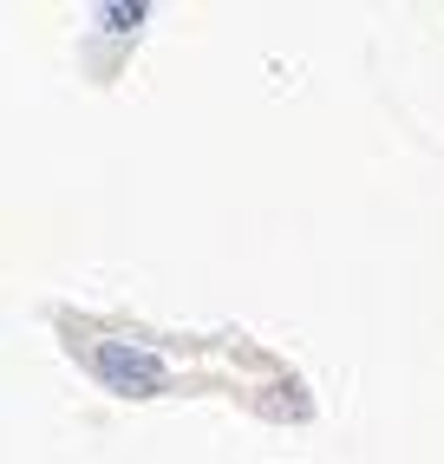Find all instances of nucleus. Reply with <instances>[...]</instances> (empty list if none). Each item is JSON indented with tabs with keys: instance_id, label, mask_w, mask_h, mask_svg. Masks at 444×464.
I'll return each mask as SVG.
<instances>
[{
	"instance_id": "1",
	"label": "nucleus",
	"mask_w": 444,
	"mask_h": 464,
	"mask_svg": "<svg viewBox=\"0 0 444 464\" xmlns=\"http://www.w3.org/2000/svg\"><path fill=\"white\" fill-rule=\"evenodd\" d=\"M92 366H99V380L111 392H131V399H150V392H164V360L131 347V340H105L99 353H92Z\"/></svg>"
},
{
	"instance_id": "2",
	"label": "nucleus",
	"mask_w": 444,
	"mask_h": 464,
	"mask_svg": "<svg viewBox=\"0 0 444 464\" xmlns=\"http://www.w3.org/2000/svg\"><path fill=\"white\" fill-rule=\"evenodd\" d=\"M144 14H150V7H144V0H131V7H124V0H111V7H99V20L111 26V34H131V26H138Z\"/></svg>"
}]
</instances>
